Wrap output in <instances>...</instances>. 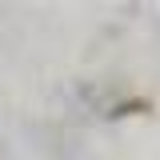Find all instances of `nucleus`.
Masks as SVG:
<instances>
[]
</instances>
